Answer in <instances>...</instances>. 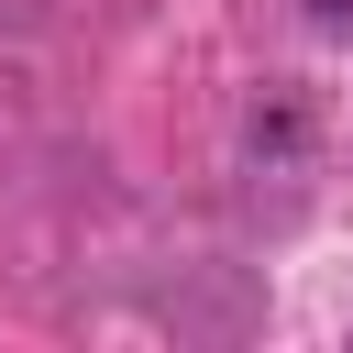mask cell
<instances>
[{
	"instance_id": "obj_1",
	"label": "cell",
	"mask_w": 353,
	"mask_h": 353,
	"mask_svg": "<svg viewBox=\"0 0 353 353\" xmlns=\"http://www.w3.org/2000/svg\"><path fill=\"white\" fill-rule=\"evenodd\" d=\"M309 22L320 33H353V0H309Z\"/></svg>"
}]
</instances>
